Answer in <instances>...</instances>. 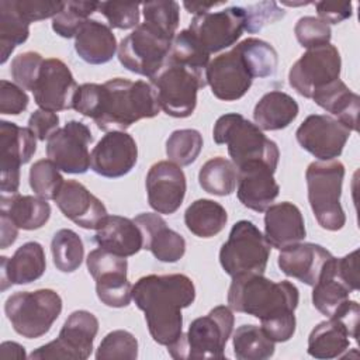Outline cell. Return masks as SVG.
I'll use <instances>...</instances> for the list:
<instances>
[{"instance_id": "obj_1", "label": "cell", "mask_w": 360, "mask_h": 360, "mask_svg": "<svg viewBox=\"0 0 360 360\" xmlns=\"http://www.w3.org/2000/svg\"><path fill=\"white\" fill-rule=\"evenodd\" d=\"M298 302L300 292L292 283L273 281L263 274L232 277L228 290L229 308L260 319L262 329L274 343L292 338Z\"/></svg>"}, {"instance_id": "obj_2", "label": "cell", "mask_w": 360, "mask_h": 360, "mask_svg": "<svg viewBox=\"0 0 360 360\" xmlns=\"http://www.w3.org/2000/svg\"><path fill=\"white\" fill-rule=\"evenodd\" d=\"M132 300L145 314L152 339L169 346L183 333L181 309L194 302L195 287L186 274H149L135 283Z\"/></svg>"}, {"instance_id": "obj_3", "label": "cell", "mask_w": 360, "mask_h": 360, "mask_svg": "<svg viewBox=\"0 0 360 360\" xmlns=\"http://www.w3.org/2000/svg\"><path fill=\"white\" fill-rule=\"evenodd\" d=\"M159 111L150 83L115 77L101 84L100 104L93 121L105 132L125 131L139 120L156 117Z\"/></svg>"}, {"instance_id": "obj_4", "label": "cell", "mask_w": 360, "mask_h": 360, "mask_svg": "<svg viewBox=\"0 0 360 360\" xmlns=\"http://www.w3.org/2000/svg\"><path fill=\"white\" fill-rule=\"evenodd\" d=\"M212 138L215 143L228 146V153L236 169L252 162H263L273 170L277 169L280 159L277 143L240 114L221 115L215 121Z\"/></svg>"}, {"instance_id": "obj_5", "label": "cell", "mask_w": 360, "mask_h": 360, "mask_svg": "<svg viewBox=\"0 0 360 360\" xmlns=\"http://www.w3.org/2000/svg\"><path fill=\"white\" fill-rule=\"evenodd\" d=\"M231 308L218 305L205 316L194 319L187 333L167 346L169 354L176 360L188 359H225V346L233 329Z\"/></svg>"}, {"instance_id": "obj_6", "label": "cell", "mask_w": 360, "mask_h": 360, "mask_svg": "<svg viewBox=\"0 0 360 360\" xmlns=\"http://www.w3.org/2000/svg\"><path fill=\"white\" fill-rule=\"evenodd\" d=\"M345 166L339 160L312 162L307 172L308 201L311 210L326 231H339L346 224V215L340 204Z\"/></svg>"}, {"instance_id": "obj_7", "label": "cell", "mask_w": 360, "mask_h": 360, "mask_svg": "<svg viewBox=\"0 0 360 360\" xmlns=\"http://www.w3.org/2000/svg\"><path fill=\"white\" fill-rule=\"evenodd\" d=\"M4 312L13 329L27 339H37L49 332L62 312V298L51 288L17 291L4 304Z\"/></svg>"}, {"instance_id": "obj_8", "label": "cell", "mask_w": 360, "mask_h": 360, "mask_svg": "<svg viewBox=\"0 0 360 360\" xmlns=\"http://www.w3.org/2000/svg\"><path fill=\"white\" fill-rule=\"evenodd\" d=\"M160 108L170 117L187 118L197 105V93L207 86L205 73L166 59L162 69L150 77Z\"/></svg>"}, {"instance_id": "obj_9", "label": "cell", "mask_w": 360, "mask_h": 360, "mask_svg": "<svg viewBox=\"0 0 360 360\" xmlns=\"http://www.w3.org/2000/svg\"><path fill=\"white\" fill-rule=\"evenodd\" d=\"M270 256V245L260 229L250 221H238L221 246L219 263L231 276L263 274Z\"/></svg>"}, {"instance_id": "obj_10", "label": "cell", "mask_w": 360, "mask_h": 360, "mask_svg": "<svg viewBox=\"0 0 360 360\" xmlns=\"http://www.w3.org/2000/svg\"><path fill=\"white\" fill-rule=\"evenodd\" d=\"M312 287L314 307L328 318L336 315L349 301V294L359 290V250L339 259L332 256Z\"/></svg>"}, {"instance_id": "obj_11", "label": "cell", "mask_w": 360, "mask_h": 360, "mask_svg": "<svg viewBox=\"0 0 360 360\" xmlns=\"http://www.w3.org/2000/svg\"><path fill=\"white\" fill-rule=\"evenodd\" d=\"M172 42L173 39L142 22L121 39L118 45L120 63L129 72L150 79L165 65Z\"/></svg>"}, {"instance_id": "obj_12", "label": "cell", "mask_w": 360, "mask_h": 360, "mask_svg": "<svg viewBox=\"0 0 360 360\" xmlns=\"http://www.w3.org/2000/svg\"><path fill=\"white\" fill-rule=\"evenodd\" d=\"M342 59L330 42L307 49L288 72L290 86L302 97L312 98L315 93L339 80Z\"/></svg>"}, {"instance_id": "obj_13", "label": "cell", "mask_w": 360, "mask_h": 360, "mask_svg": "<svg viewBox=\"0 0 360 360\" xmlns=\"http://www.w3.org/2000/svg\"><path fill=\"white\" fill-rule=\"evenodd\" d=\"M97 332L98 321L94 314L84 309L75 311L65 321L59 336L34 350L30 359L86 360L93 352Z\"/></svg>"}, {"instance_id": "obj_14", "label": "cell", "mask_w": 360, "mask_h": 360, "mask_svg": "<svg viewBox=\"0 0 360 360\" xmlns=\"http://www.w3.org/2000/svg\"><path fill=\"white\" fill-rule=\"evenodd\" d=\"M187 30L205 53H217L240 38L245 31V8L232 6L194 15Z\"/></svg>"}, {"instance_id": "obj_15", "label": "cell", "mask_w": 360, "mask_h": 360, "mask_svg": "<svg viewBox=\"0 0 360 360\" xmlns=\"http://www.w3.org/2000/svg\"><path fill=\"white\" fill-rule=\"evenodd\" d=\"M93 142L90 128L80 121H68L46 141V155L59 170L83 174L90 167L89 145Z\"/></svg>"}, {"instance_id": "obj_16", "label": "cell", "mask_w": 360, "mask_h": 360, "mask_svg": "<svg viewBox=\"0 0 360 360\" xmlns=\"http://www.w3.org/2000/svg\"><path fill=\"white\" fill-rule=\"evenodd\" d=\"M360 307L356 301L338 316L319 322L309 333L308 354L315 359L342 357L349 349V338L357 340Z\"/></svg>"}, {"instance_id": "obj_17", "label": "cell", "mask_w": 360, "mask_h": 360, "mask_svg": "<svg viewBox=\"0 0 360 360\" xmlns=\"http://www.w3.org/2000/svg\"><path fill=\"white\" fill-rule=\"evenodd\" d=\"M350 132L347 127L330 115L312 114L301 122L295 138L302 149L326 162L342 155Z\"/></svg>"}, {"instance_id": "obj_18", "label": "cell", "mask_w": 360, "mask_h": 360, "mask_svg": "<svg viewBox=\"0 0 360 360\" xmlns=\"http://www.w3.org/2000/svg\"><path fill=\"white\" fill-rule=\"evenodd\" d=\"M1 145V194H17L20 186V166L31 160L37 150V136L30 128L10 121L0 122Z\"/></svg>"}, {"instance_id": "obj_19", "label": "cell", "mask_w": 360, "mask_h": 360, "mask_svg": "<svg viewBox=\"0 0 360 360\" xmlns=\"http://www.w3.org/2000/svg\"><path fill=\"white\" fill-rule=\"evenodd\" d=\"M205 80L212 94L222 101H235L242 98L253 83L242 53L235 45L228 52L215 56L205 69Z\"/></svg>"}, {"instance_id": "obj_20", "label": "cell", "mask_w": 360, "mask_h": 360, "mask_svg": "<svg viewBox=\"0 0 360 360\" xmlns=\"http://www.w3.org/2000/svg\"><path fill=\"white\" fill-rule=\"evenodd\" d=\"M77 87L68 65L58 58H49L44 60L32 94L39 108L56 112L73 108Z\"/></svg>"}, {"instance_id": "obj_21", "label": "cell", "mask_w": 360, "mask_h": 360, "mask_svg": "<svg viewBox=\"0 0 360 360\" xmlns=\"http://www.w3.org/2000/svg\"><path fill=\"white\" fill-rule=\"evenodd\" d=\"M136 142L125 131L107 132L90 153L91 170L107 179L128 174L136 165Z\"/></svg>"}, {"instance_id": "obj_22", "label": "cell", "mask_w": 360, "mask_h": 360, "mask_svg": "<svg viewBox=\"0 0 360 360\" xmlns=\"http://www.w3.org/2000/svg\"><path fill=\"white\" fill-rule=\"evenodd\" d=\"M148 202L158 214H174L183 204L187 184L181 167L170 160L150 166L146 174Z\"/></svg>"}, {"instance_id": "obj_23", "label": "cell", "mask_w": 360, "mask_h": 360, "mask_svg": "<svg viewBox=\"0 0 360 360\" xmlns=\"http://www.w3.org/2000/svg\"><path fill=\"white\" fill-rule=\"evenodd\" d=\"M55 201L68 219L84 229L97 231L108 217L105 205L76 180L65 181Z\"/></svg>"}, {"instance_id": "obj_24", "label": "cell", "mask_w": 360, "mask_h": 360, "mask_svg": "<svg viewBox=\"0 0 360 360\" xmlns=\"http://www.w3.org/2000/svg\"><path fill=\"white\" fill-rule=\"evenodd\" d=\"M238 172V198L243 207L256 212H264L277 198L280 187L276 183L273 170L263 162H252Z\"/></svg>"}, {"instance_id": "obj_25", "label": "cell", "mask_w": 360, "mask_h": 360, "mask_svg": "<svg viewBox=\"0 0 360 360\" xmlns=\"http://www.w3.org/2000/svg\"><path fill=\"white\" fill-rule=\"evenodd\" d=\"M143 238V248L159 262L176 263L186 253V240L158 212H142L134 219Z\"/></svg>"}, {"instance_id": "obj_26", "label": "cell", "mask_w": 360, "mask_h": 360, "mask_svg": "<svg viewBox=\"0 0 360 360\" xmlns=\"http://www.w3.org/2000/svg\"><path fill=\"white\" fill-rule=\"evenodd\" d=\"M330 257V252L323 246L311 242H300L281 249L277 264L285 276L297 278L307 285H314Z\"/></svg>"}, {"instance_id": "obj_27", "label": "cell", "mask_w": 360, "mask_h": 360, "mask_svg": "<svg viewBox=\"0 0 360 360\" xmlns=\"http://www.w3.org/2000/svg\"><path fill=\"white\" fill-rule=\"evenodd\" d=\"M264 212V238L270 248L281 250L305 239L304 217L295 204H271Z\"/></svg>"}, {"instance_id": "obj_28", "label": "cell", "mask_w": 360, "mask_h": 360, "mask_svg": "<svg viewBox=\"0 0 360 360\" xmlns=\"http://www.w3.org/2000/svg\"><path fill=\"white\" fill-rule=\"evenodd\" d=\"M1 262V291L13 284H28L38 280L46 269L45 252L41 243L27 242L21 245L11 259L0 257Z\"/></svg>"}, {"instance_id": "obj_29", "label": "cell", "mask_w": 360, "mask_h": 360, "mask_svg": "<svg viewBox=\"0 0 360 360\" xmlns=\"http://www.w3.org/2000/svg\"><path fill=\"white\" fill-rule=\"evenodd\" d=\"M96 243L118 256L128 257L136 255L143 248V238L134 219L121 215H108L97 229Z\"/></svg>"}, {"instance_id": "obj_30", "label": "cell", "mask_w": 360, "mask_h": 360, "mask_svg": "<svg viewBox=\"0 0 360 360\" xmlns=\"http://www.w3.org/2000/svg\"><path fill=\"white\" fill-rule=\"evenodd\" d=\"M118 49L110 25L87 20L75 35V51L86 63L103 65L110 62Z\"/></svg>"}, {"instance_id": "obj_31", "label": "cell", "mask_w": 360, "mask_h": 360, "mask_svg": "<svg viewBox=\"0 0 360 360\" xmlns=\"http://www.w3.org/2000/svg\"><path fill=\"white\" fill-rule=\"evenodd\" d=\"M0 211L6 212L18 229L35 231L51 217V205L45 198L21 194H1Z\"/></svg>"}, {"instance_id": "obj_32", "label": "cell", "mask_w": 360, "mask_h": 360, "mask_svg": "<svg viewBox=\"0 0 360 360\" xmlns=\"http://www.w3.org/2000/svg\"><path fill=\"white\" fill-rule=\"evenodd\" d=\"M297 101L287 93L273 90L266 93L255 105L253 118L262 131L287 128L298 115Z\"/></svg>"}, {"instance_id": "obj_33", "label": "cell", "mask_w": 360, "mask_h": 360, "mask_svg": "<svg viewBox=\"0 0 360 360\" xmlns=\"http://www.w3.org/2000/svg\"><path fill=\"white\" fill-rule=\"evenodd\" d=\"M312 100L319 107L338 117L336 120L350 131H357L360 97L353 93L340 79L315 93Z\"/></svg>"}, {"instance_id": "obj_34", "label": "cell", "mask_w": 360, "mask_h": 360, "mask_svg": "<svg viewBox=\"0 0 360 360\" xmlns=\"http://www.w3.org/2000/svg\"><path fill=\"white\" fill-rule=\"evenodd\" d=\"M228 214L225 208L208 198H200L191 202L184 212L187 229L198 238H212L226 225Z\"/></svg>"}, {"instance_id": "obj_35", "label": "cell", "mask_w": 360, "mask_h": 360, "mask_svg": "<svg viewBox=\"0 0 360 360\" xmlns=\"http://www.w3.org/2000/svg\"><path fill=\"white\" fill-rule=\"evenodd\" d=\"M238 181V172L235 165L217 156L207 160L198 172V183L201 188L210 194L225 197L235 191Z\"/></svg>"}, {"instance_id": "obj_36", "label": "cell", "mask_w": 360, "mask_h": 360, "mask_svg": "<svg viewBox=\"0 0 360 360\" xmlns=\"http://www.w3.org/2000/svg\"><path fill=\"white\" fill-rule=\"evenodd\" d=\"M233 354L239 360H266L274 354V342L262 326L242 325L232 336Z\"/></svg>"}, {"instance_id": "obj_37", "label": "cell", "mask_w": 360, "mask_h": 360, "mask_svg": "<svg viewBox=\"0 0 360 360\" xmlns=\"http://www.w3.org/2000/svg\"><path fill=\"white\" fill-rule=\"evenodd\" d=\"M30 35V22L11 6L10 0L0 1V63H6L15 46L24 44Z\"/></svg>"}, {"instance_id": "obj_38", "label": "cell", "mask_w": 360, "mask_h": 360, "mask_svg": "<svg viewBox=\"0 0 360 360\" xmlns=\"http://www.w3.org/2000/svg\"><path fill=\"white\" fill-rule=\"evenodd\" d=\"M238 48L253 79H263L276 73L278 55L271 44L259 38H246L238 44Z\"/></svg>"}, {"instance_id": "obj_39", "label": "cell", "mask_w": 360, "mask_h": 360, "mask_svg": "<svg viewBox=\"0 0 360 360\" xmlns=\"http://www.w3.org/2000/svg\"><path fill=\"white\" fill-rule=\"evenodd\" d=\"M51 252L53 264L59 271L73 273L83 262L84 246L75 231L59 229L52 238Z\"/></svg>"}, {"instance_id": "obj_40", "label": "cell", "mask_w": 360, "mask_h": 360, "mask_svg": "<svg viewBox=\"0 0 360 360\" xmlns=\"http://www.w3.org/2000/svg\"><path fill=\"white\" fill-rule=\"evenodd\" d=\"M96 294L98 300L111 308H124L131 304L132 285L127 278V270H110L96 278Z\"/></svg>"}, {"instance_id": "obj_41", "label": "cell", "mask_w": 360, "mask_h": 360, "mask_svg": "<svg viewBox=\"0 0 360 360\" xmlns=\"http://www.w3.org/2000/svg\"><path fill=\"white\" fill-rule=\"evenodd\" d=\"M202 149V135L197 129H176L166 141V155L179 166H188Z\"/></svg>"}, {"instance_id": "obj_42", "label": "cell", "mask_w": 360, "mask_h": 360, "mask_svg": "<svg viewBox=\"0 0 360 360\" xmlns=\"http://www.w3.org/2000/svg\"><path fill=\"white\" fill-rule=\"evenodd\" d=\"M97 10L98 1H65L63 8L52 18V30L62 38H72Z\"/></svg>"}, {"instance_id": "obj_43", "label": "cell", "mask_w": 360, "mask_h": 360, "mask_svg": "<svg viewBox=\"0 0 360 360\" xmlns=\"http://www.w3.org/2000/svg\"><path fill=\"white\" fill-rule=\"evenodd\" d=\"M145 24L162 32L167 38L176 37V30L180 21V6L172 0H158L142 3Z\"/></svg>"}, {"instance_id": "obj_44", "label": "cell", "mask_w": 360, "mask_h": 360, "mask_svg": "<svg viewBox=\"0 0 360 360\" xmlns=\"http://www.w3.org/2000/svg\"><path fill=\"white\" fill-rule=\"evenodd\" d=\"M167 60L205 73L207 65L210 63V55L201 49L188 30H183L173 38Z\"/></svg>"}, {"instance_id": "obj_45", "label": "cell", "mask_w": 360, "mask_h": 360, "mask_svg": "<svg viewBox=\"0 0 360 360\" xmlns=\"http://www.w3.org/2000/svg\"><path fill=\"white\" fill-rule=\"evenodd\" d=\"M65 180L51 159H39L30 169V187L45 200H55Z\"/></svg>"}, {"instance_id": "obj_46", "label": "cell", "mask_w": 360, "mask_h": 360, "mask_svg": "<svg viewBox=\"0 0 360 360\" xmlns=\"http://www.w3.org/2000/svg\"><path fill=\"white\" fill-rule=\"evenodd\" d=\"M138 357L136 338L124 329H117L104 336L96 352L97 360H135Z\"/></svg>"}, {"instance_id": "obj_47", "label": "cell", "mask_w": 360, "mask_h": 360, "mask_svg": "<svg viewBox=\"0 0 360 360\" xmlns=\"http://www.w3.org/2000/svg\"><path fill=\"white\" fill-rule=\"evenodd\" d=\"M44 60L45 59L42 58V55L38 52H34V51H28V52L14 56V59L11 60V66H10V73L13 76L14 82L21 89L32 91V89L38 80Z\"/></svg>"}, {"instance_id": "obj_48", "label": "cell", "mask_w": 360, "mask_h": 360, "mask_svg": "<svg viewBox=\"0 0 360 360\" xmlns=\"http://www.w3.org/2000/svg\"><path fill=\"white\" fill-rule=\"evenodd\" d=\"M294 34L301 46L307 49L329 44L332 37L329 24L312 15L301 17L294 27Z\"/></svg>"}, {"instance_id": "obj_49", "label": "cell", "mask_w": 360, "mask_h": 360, "mask_svg": "<svg viewBox=\"0 0 360 360\" xmlns=\"http://www.w3.org/2000/svg\"><path fill=\"white\" fill-rule=\"evenodd\" d=\"M139 6L138 3H98V11L107 18L110 28L129 30L139 25Z\"/></svg>"}, {"instance_id": "obj_50", "label": "cell", "mask_w": 360, "mask_h": 360, "mask_svg": "<svg viewBox=\"0 0 360 360\" xmlns=\"http://www.w3.org/2000/svg\"><path fill=\"white\" fill-rule=\"evenodd\" d=\"M245 8V31L255 34L264 28L267 24H273L281 20L285 14L276 1H260L249 4Z\"/></svg>"}, {"instance_id": "obj_51", "label": "cell", "mask_w": 360, "mask_h": 360, "mask_svg": "<svg viewBox=\"0 0 360 360\" xmlns=\"http://www.w3.org/2000/svg\"><path fill=\"white\" fill-rule=\"evenodd\" d=\"M14 10L30 24L34 21L55 17L62 8L65 1H46V0H10Z\"/></svg>"}, {"instance_id": "obj_52", "label": "cell", "mask_w": 360, "mask_h": 360, "mask_svg": "<svg viewBox=\"0 0 360 360\" xmlns=\"http://www.w3.org/2000/svg\"><path fill=\"white\" fill-rule=\"evenodd\" d=\"M28 96L18 84L7 80L0 82V112L18 115L28 107Z\"/></svg>"}, {"instance_id": "obj_53", "label": "cell", "mask_w": 360, "mask_h": 360, "mask_svg": "<svg viewBox=\"0 0 360 360\" xmlns=\"http://www.w3.org/2000/svg\"><path fill=\"white\" fill-rule=\"evenodd\" d=\"M28 128L39 141H48L59 129V117L56 112L42 108L35 110L28 118Z\"/></svg>"}, {"instance_id": "obj_54", "label": "cell", "mask_w": 360, "mask_h": 360, "mask_svg": "<svg viewBox=\"0 0 360 360\" xmlns=\"http://www.w3.org/2000/svg\"><path fill=\"white\" fill-rule=\"evenodd\" d=\"M316 13L326 24H339L352 17L353 4L350 1H316Z\"/></svg>"}, {"instance_id": "obj_55", "label": "cell", "mask_w": 360, "mask_h": 360, "mask_svg": "<svg viewBox=\"0 0 360 360\" xmlns=\"http://www.w3.org/2000/svg\"><path fill=\"white\" fill-rule=\"evenodd\" d=\"M0 224H1L0 246H1V249H6V248L11 246L15 242V239L18 236V228L10 219V217L6 212H1V211H0Z\"/></svg>"}, {"instance_id": "obj_56", "label": "cell", "mask_w": 360, "mask_h": 360, "mask_svg": "<svg viewBox=\"0 0 360 360\" xmlns=\"http://www.w3.org/2000/svg\"><path fill=\"white\" fill-rule=\"evenodd\" d=\"M1 359H25V349L20 343L15 342H3L0 346Z\"/></svg>"}, {"instance_id": "obj_57", "label": "cell", "mask_w": 360, "mask_h": 360, "mask_svg": "<svg viewBox=\"0 0 360 360\" xmlns=\"http://www.w3.org/2000/svg\"><path fill=\"white\" fill-rule=\"evenodd\" d=\"M225 3H184V7L188 10V13H193L195 15L198 14H202V13H207L210 11L212 7H218V6H222Z\"/></svg>"}]
</instances>
